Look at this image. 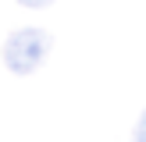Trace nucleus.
<instances>
[{"mask_svg": "<svg viewBox=\"0 0 146 142\" xmlns=\"http://www.w3.org/2000/svg\"><path fill=\"white\" fill-rule=\"evenodd\" d=\"M50 32L43 28H18L4 39V68L14 75H32L43 68V60L50 57Z\"/></svg>", "mask_w": 146, "mask_h": 142, "instance_id": "f257e3e1", "label": "nucleus"}, {"mask_svg": "<svg viewBox=\"0 0 146 142\" xmlns=\"http://www.w3.org/2000/svg\"><path fill=\"white\" fill-rule=\"evenodd\" d=\"M132 142H146V110H143V117L135 121V131H132Z\"/></svg>", "mask_w": 146, "mask_h": 142, "instance_id": "f03ea898", "label": "nucleus"}, {"mask_svg": "<svg viewBox=\"0 0 146 142\" xmlns=\"http://www.w3.org/2000/svg\"><path fill=\"white\" fill-rule=\"evenodd\" d=\"M18 4H21V7H32V11H36V7H50L54 0H18Z\"/></svg>", "mask_w": 146, "mask_h": 142, "instance_id": "7ed1b4c3", "label": "nucleus"}]
</instances>
